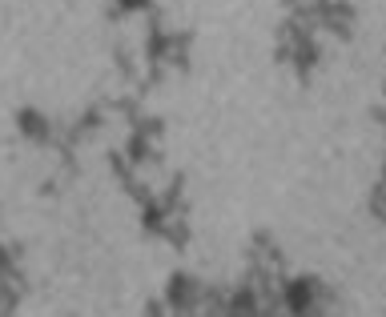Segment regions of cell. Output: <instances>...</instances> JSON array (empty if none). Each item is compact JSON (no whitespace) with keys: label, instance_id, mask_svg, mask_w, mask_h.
I'll list each match as a JSON object with an SVG mask.
<instances>
[{"label":"cell","instance_id":"cell-1","mask_svg":"<svg viewBox=\"0 0 386 317\" xmlns=\"http://www.w3.org/2000/svg\"><path fill=\"white\" fill-rule=\"evenodd\" d=\"M310 297H314L310 281H290V285H286V305H290V309H306Z\"/></svg>","mask_w":386,"mask_h":317},{"label":"cell","instance_id":"cell-3","mask_svg":"<svg viewBox=\"0 0 386 317\" xmlns=\"http://www.w3.org/2000/svg\"><path fill=\"white\" fill-rule=\"evenodd\" d=\"M117 4H121V8H141L145 0H117Z\"/></svg>","mask_w":386,"mask_h":317},{"label":"cell","instance_id":"cell-2","mask_svg":"<svg viewBox=\"0 0 386 317\" xmlns=\"http://www.w3.org/2000/svg\"><path fill=\"white\" fill-rule=\"evenodd\" d=\"M21 125H25L28 137H45V117H40V113H25V117H21Z\"/></svg>","mask_w":386,"mask_h":317}]
</instances>
